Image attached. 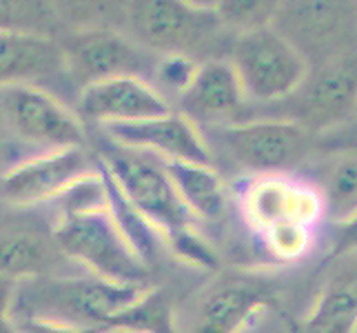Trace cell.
<instances>
[{"label":"cell","instance_id":"cell-1","mask_svg":"<svg viewBox=\"0 0 357 333\" xmlns=\"http://www.w3.org/2000/svg\"><path fill=\"white\" fill-rule=\"evenodd\" d=\"M49 205L54 209V231L60 249L84 274L118 285H146L149 267L133 249L109 207L102 171Z\"/></svg>","mask_w":357,"mask_h":333},{"label":"cell","instance_id":"cell-2","mask_svg":"<svg viewBox=\"0 0 357 333\" xmlns=\"http://www.w3.org/2000/svg\"><path fill=\"white\" fill-rule=\"evenodd\" d=\"M96 154L112 171L129 202L149 220V225L160 233L171 251L187 265L215 269V253L198 231L200 220L180 198L162 158L140 149H129L107 138Z\"/></svg>","mask_w":357,"mask_h":333},{"label":"cell","instance_id":"cell-3","mask_svg":"<svg viewBox=\"0 0 357 333\" xmlns=\"http://www.w3.org/2000/svg\"><path fill=\"white\" fill-rule=\"evenodd\" d=\"M146 285H118L98 276H52L14 282L9 293V318H43L67 327L102 333L118 313L131 306Z\"/></svg>","mask_w":357,"mask_h":333},{"label":"cell","instance_id":"cell-4","mask_svg":"<svg viewBox=\"0 0 357 333\" xmlns=\"http://www.w3.org/2000/svg\"><path fill=\"white\" fill-rule=\"evenodd\" d=\"M122 31L155 56H187L198 63L229 58L236 40L215 11L184 0H127Z\"/></svg>","mask_w":357,"mask_h":333},{"label":"cell","instance_id":"cell-5","mask_svg":"<svg viewBox=\"0 0 357 333\" xmlns=\"http://www.w3.org/2000/svg\"><path fill=\"white\" fill-rule=\"evenodd\" d=\"M3 114V167L18 156L20 165L33 156L67 147H87L82 118L67 107L60 96L29 87V84H3L0 91ZM11 169V167H9Z\"/></svg>","mask_w":357,"mask_h":333},{"label":"cell","instance_id":"cell-6","mask_svg":"<svg viewBox=\"0 0 357 333\" xmlns=\"http://www.w3.org/2000/svg\"><path fill=\"white\" fill-rule=\"evenodd\" d=\"M208 147L227 158L233 167L251 176L295 174L309 167L317 154L319 135L291 120L253 116L227 127L204 129Z\"/></svg>","mask_w":357,"mask_h":333},{"label":"cell","instance_id":"cell-7","mask_svg":"<svg viewBox=\"0 0 357 333\" xmlns=\"http://www.w3.org/2000/svg\"><path fill=\"white\" fill-rule=\"evenodd\" d=\"M357 114V54L311 67L306 80L289 98L251 109L249 118H282L324 135L340 129Z\"/></svg>","mask_w":357,"mask_h":333},{"label":"cell","instance_id":"cell-8","mask_svg":"<svg viewBox=\"0 0 357 333\" xmlns=\"http://www.w3.org/2000/svg\"><path fill=\"white\" fill-rule=\"evenodd\" d=\"M229 60L242 80L251 109L284 101L311 71L309 60L275 27L236 36Z\"/></svg>","mask_w":357,"mask_h":333},{"label":"cell","instance_id":"cell-9","mask_svg":"<svg viewBox=\"0 0 357 333\" xmlns=\"http://www.w3.org/2000/svg\"><path fill=\"white\" fill-rule=\"evenodd\" d=\"M273 27L311 67L357 54V0H284Z\"/></svg>","mask_w":357,"mask_h":333},{"label":"cell","instance_id":"cell-10","mask_svg":"<svg viewBox=\"0 0 357 333\" xmlns=\"http://www.w3.org/2000/svg\"><path fill=\"white\" fill-rule=\"evenodd\" d=\"M73 87L80 94L109 78H153L160 56L151 54L120 29H76L60 36Z\"/></svg>","mask_w":357,"mask_h":333},{"label":"cell","instance_id":"cell-11","mask_svg":"<svg viewBox=\"0 0 357 333\" xmlns=\"http://www.w3.org/2000/svg\"><path fill=\"white\" fill-rule=\"evenodd\" d=\"M40 207H7L3 216V278L7 282L71 276L80 269L60 249L54 216L47 220Z\"/></svg>","mask_w":357,"mask_h":333},{"label":"cell","instance_id":"cell-12","mask_svg":"<svg viewBox=\"0 0 357 333\" xmlns=\"http://www.w3.org/2000/svg\"><path fill=\"white\" fill-rule=\"evenodd\" d=\"M98 171L100 160L87 147H67L33 156L3 174V202L5 207H43Z\"/></svg>","mask_w":357,"mask_h":333},{"label":"cell","instance_id":"cell-13","mask_svg":"<svg viewBox=\"0 0 357 333\" xmlns=\"http://www.w3.org/2000/svg\"><path fill=\"white\" fill-rule=\"evenodd\" d=\"M240 212L257 233L284 222L313 227L326 218L324 198L311 180L291 174L251 176L240 189Z\"/></svg>","mask_w":357,"mask_h":333},{"label":"cell","instance_id":"cell-14","mask_svg":"<svg viewBox=\"0 0 357 333\" xmlns=\"http://www.w3.org/2000/svg\"><path fill=\"white\" fill-rule=\"evenodd\" d=\"M100 131L107 140L129 147V149H140L162 160H180V163L213 167V151L202 129L180 111L138 122L105 125Z\"/></svg>","mask_w":357,"mask_h":333},{"label":"cell","instance_id":"cell-15","mask_svg":"<svg viewBox=\"0 0 357 333\" xmlns=\"http://www.w3.org/2000/svg\"><path fill=\"white\" fill-rule=\"evenodd\" d=\"M178 111L202 131L246 120L251 103L229 58H213L200 65L191 87L180 96Z\"/></svg>","mask_w":357,"mask_h":333},{"label":"cell","instance_id":"cell-16","mask_svg":"<svg viewBox=\"0 0 357 333\" xmlns=\"http://www.w3.org/2000/svg\"><path fill=\"white\" fill-rule=\"evenodd\" d=\"M76 111L84 122L98 127L118 122H138L176 111L169 98L160 94L146 78H109L84 87L76 98Z\"/></svg>","mask_w":357,"mask_h":333},{"label":"cell","instance_id":"cell-17","mask_svg":"<svg viewBox=\"0 0 357 333\" xmlns=\"http://www.w3.org/2000/svg\"><path fill=\"white\" fill-rule=\"evenodd\" d=\"M0 67H3V84H29L52 94H56L54 87L58 84L63 89L76 91L69 78L63 40L56 36L3 29Z\"/></svg>","mask_w":357,"mask_h":333},{"label":"cell","instance_id":"cell-18","mask_svg":"<svg viewBox=\"0 0 357 333\" xmlns=\"http://www.w3.org/2000/svg\"><path fill=\"white\" fill-rule=\"evenodd\" d=\"M275 298L278 285L273 278H222L202 295L189 333H240Z\"/></svg>","mask_w":357,"mask_h":333},{"label":"cell","instance_id":"cell-19","mask_svg":"<svg viewBox=\"0 0 357 333\" xmlns=\"http://www.w3.org/2000/svg\"><path fill=\"white\" fill-rule=\"evenodd\" d=\"M311 182L324 198L326 220L344 222L357 216V145H333L309 163Z\"/></svg>","mask_w":357,"mask_h":333},{"label":"cell","instance_id":"cell-20","mask_svg":"<svg viewBox=\"0 0 357 333\" xmlns=\"http://www.w3.org/2000/svg\"><path fill=\"white\" fill-rule=\"evenodd\" d=\"M289 327L291 333H357V269L328 280L311 311Z\"/></svg>","mask_w":357,"mask_h":333},{"label":"cell","instance_id":"cell-21","mask_svg":"<svg viewBox=\"0 0 357 333\" xmlns=\"http://www.w3.org/2000/svg\"><path fill=\"white\" fill-rule=\"evenodd\" d=\"M180 198L198 220H218L227 209V187L211 165L162 160Z\"/></svg>","mask_w":357,"mask_h":333},{"label":"cell","instance_id":"cell-22","mask_svg":"<svg viewBox=\"0 0 357 333\" xmlns=\"http://www.w3.org/2000/svg\"><path fill=\"white\" fill-rule=\"evenodd\" d=\"M109 331L129 333H176L171 300L165 289H146L138 300L118 313Z\"/></svg>","mask_w":357,"mask_h":333},{"label":"cell","instance_id":"cell-23","mask_svg":"<svg viewBox=\"0 0 357 333\" xmlns=\"http://www.w3.org/2000/svg\"><path fill=\"white\" fill-rule=\"evenodd\" d=\"M63 24L76 29H120L127 0H49Z\"/></svg>","mask_w":357,"mask_h":333},{"label":"cell","instance_id":"cell-24","mask_svg":"<svg viewBox=\"0 0 357 333\" xmlns=\"http://www.w3.org/2000/svg\"><path fill=\"white\" fill-rule=\"evenodd\" d=\"M284 0H220L215 14L233 36L273 27Z\"/></svg>","mask_w":357,"mask_h":333},{"label":"cell","instance_id":"cell-25","mask_svg":"<svg viewBox=\"0 0 357 333\" xmlns=\"http://www.w3.org/2000/svg\"><path fill=\"white\" fill-rule=\"evenodd\" d=\"M63 27L49 0H3V29L56 36Z\"/></svg>","mask_w":357,"mask_h":333},{"label":"cell","instance_id":"cell-26","mask_svg":"<svg viewBox=\"0 0 357 333\" xmlns=\"http://www.w3.org/2000/svg\"><path fill=\"white\" fill-rule=\"evenodd\" d=\"M266 251L278 262H298L313 249V227L298 225V222H284L260 233Z\"/></svg>","mask_w":357,"mask_h":333},{"label":"cell","instance_id":"cell-27","mask_svg":"<svg viewBox=\"0 0 357 333\" xmlns=\"http://www.w3.org/2000/svg\"><path fill=\"white\" fill-rule=\"evenodd\" d=\"M202 63L187 56H160L155 71H153V87L162 94L165 98H176L180 101V96L191 87V82L198 76V69Z\"/></svg>","mask_w":357,"mask_h":333},{"label":"cell","instance_id":"cell-28","mask_svg":"<svg viewBox=\"0 0 357 333\" xmlns=\"http://www.w3.org/2000/svg\"><path fill=\"white\" fill-rule=\"evenodd\" d=\"M353 251H357V216L333 225V238H331V251L326 256V265Z\"/></svg>","mask_w":357,"mask_h":333},{"label":"cell","instance_id":"cell-29","mask_svg":"<svg viewBox=\"0 0 357 333\" xmlns=\"http://www.w3.org/2000/svg\"><path fill=\"white\" fill-rule=\"evenodd\" d=\"M3 318L16 329V333H89L84 329L67 327V325L52 323V320H43V318H9V316H3Z\"/></svg>","mask_w":357,"mask_h":333},{"label":"cell","instance_id":"cell-30","mask_svg":"<svg viewBox=\"0 0 357 333\" xmlns=\"http://www.w3.org/2000/svg\"><path fill=\"white\" fill-rule=\"evenodd\" d=\"M184 3H189V5L198 7V9H204V11H215L220 0H184Z\"/></svg>","mask_w":357,"mask_h":333},{"label":"cell","instance_id":"cell-31","mask_svg":"<svg viewBox=\"0 0 357 333\" xmlns=\"http://www.w3.org/2000/svg\"><path fill=\"white\" fill-rule=\"evenodd\" d=\"M3 333H16V329L14 327H11L9 323H7V320L3 318Z\"/></svg>","mask_w":357,"mask_h":333},{"label":"cell","instance_id":"cell-32","mask_svg":"<svg viewBox=\"0 0 357 333\" xmlns=\"http://www.w3.org/2000/svg\"><path fill=\"white\" fill-rule=\"evenodd\" d=\"M102 333H129V331H102Z\"/></svg>","mask_w":357,"mask_h":333}]
</instances>
